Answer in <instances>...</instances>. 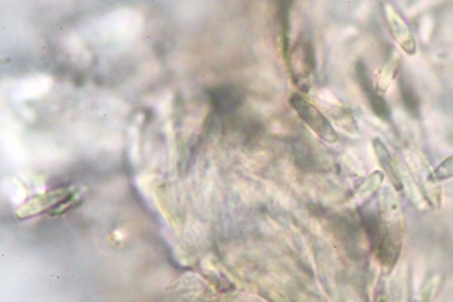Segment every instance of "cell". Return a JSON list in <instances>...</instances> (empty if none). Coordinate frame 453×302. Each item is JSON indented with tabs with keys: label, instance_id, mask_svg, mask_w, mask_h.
<instances>
[{
	"label": "cell",
	"instance_id": "cell-1",
	"mask_svg": "<svg viewBox=\"0 0 453 302\" xmlns=\"http://www.w3.org/2000/svg\"><path fill=\"white\" fill-rule=\"evenodd\" d=\"M77 193L71 189L52 190L31 199L21 209L17 211V214L19 219L29 218L45 212L61 214L74 205Z\"/></svg>",
	"mask_w": 453,
	"mask_h": 302
},
{
	"label": "cell",
	"instance_id": "cell-2",
	"mask_svg": "<svg viewBox=\"0 0 453 302\" xmlns=\"http://www.w3.org/2000/svg\"><path fill=\"white\" fill-rule=\"evenodd\" d=\"M289 104L300 118L321 139L329 143H335L338 140V134L326 117L303 96L294 94L289 99Z\"/></svg>",
	"mask_w": 453,
	"mask_h": 302
},
{
	"label": "cell",
	"instance_id": "cell-3",
	"mask_svg": "<svg viewBox=\"0 0 453 302\" xmlns=\"http://www.w3.org/2000/svg\"><path fill=\"white\" fill-rule=\"evenodd\" d=\"M292 74L295 83L302 87V89H308L311 78L315 69V57L314 48L311 41H300L294 49L292 55Z\"/></svg>",
	"mask_w": 453,
	"mask_h": 302
},
{
	"label": "cell",
	"instance_id": "cell-4",
	"mask_svg": "<svg viewBox=\"0 0 453 302\" xmlns=\"http://www.w3.org/2000/svg\"><path fill=\"white\" fill-rule=\"evenodd\" d=\"M209 98L216 113L229 116L241 107L246 94L238 85L227 84L210 91Z\"/></svg>",
	"mask_w": 453,
	"mask_h": 302
},
{
	"label": "cell",
	"instance_id": "cell-5",
	"mask_svg": "<svg viewBox=\"0 0 453 302\" xmlns=\"http://www.w3.org/2000/svg\"><path fill=\"white\" fill-rule=\"evenodd\" d=\"M356 75H358L359 86L362 93L372 107L373 113L382 120H387L390 117L387 103L379 95V91L373 87L372 79H371L367 67L364 63L359 62L356 66Z\"/></svg>",
	"mask_w": 453,
	"mask_h": 302
},
{
	"label": "cell",
	"instance_id": "cell-6",
	"mask_svg": "<svg viewBox=\"0 0 453 302\" xmlns=\"http://www.w3.org/2000/svg\"><path fill=\"white\" fill-rule=\"evenodd\" d=\"M385 14H387L389 28L397 44L401 46L406 54L414 55L416 53V42H415L414 35L412 34L410 28L406 25L405 20L390 5L385 7Z\"/></svg>",
	"mask_w": 453,
	"mask_h": 302
},
{
	"label": "cell",
	"instance_id": "cell-7",
	"mask_svg": "<svg viewBox=\"0 0 453 302\" xmlns=\"http://www.w3.org/2000/svg\"><path fill=\"white\" fill-rule=\"evenodd\" d=\"M279 21L281 26L283 51L286 57L289 53V31H290V20H289V8L290 2H279Z\"/></svg>",
	"mask_w": 453,
	"mask_h": 302
},
{
	"label": "cell",
	"instance_id": "cell-8",
	"mask_svg": "<svg viewBox=\"0 0 453 302\" xmlns=\"http://www.w3.org/2000/svg\"><path fill=\"white\" fill-rule=\"evenodd\" d=\"M399 66V57L396 55L382 69V74L380 76L378 82V91H387L391 82L393 81L394 76L396 75Z\"/></svg>",
	"mask_w": 453,
	"mask_h": 302
},
{
	"label": "cell",
	"instance_id": "cell-9",
	"mask_svg": "<svg viewBox=\"0 0 453 302\" xmlns=\"http://www.w3.org/2000/svg\"><path fill=\"white\" fill-rule=\"evenodd\" d=\"M440 283L439 276L432 278L423 287L422 292L420 293L419 297L415 302H432L440 288Z\"/></svg>",
	"mask_w": 453,
	"mask_h": 302
},
{
	"label": "cell",
	"instance_id": "cell-10",
	"mask_svg": "<svg viewBox=\"0 0 453 302\" xmlns=\"http://www.w3.org/2000/svg\"><path fill=\"white\" fill-rule=\"evenodd\" d=\"M434 177L438 180H444L453 177V155L449 157L448 159L441 163L437 169L435 170Z\"/></svg>",
	"mask_w": 453,
	"mask_h": 302
},
{
	"label": "cell",
	"instance_id": "cell-11",
	"mask_svg": "<svg viewBox=\"0 0 453 302\" xmlns=\"http://www.w3.org/2000/svg\"><path fill=\"white\" fill-rule=\"evenodd\" d=\"M391 302H407L405 288H403L402 284L397 283L393 290V298Z\"/></svg>",
	"mask_w": 453,
	"mask_h": 302
},
{
	"label": "cell",
	"instance_id": "cell-12",
	"mask_svg": "<svg viewBox=\"0 0 453 302\" xmlns=\"http://www.w3.org/2000/svg\"><path fill=\"white\" fill-rule=\"evenodd\" d=\"M378 302H387V301H385V299H381Z\"/></svg>",
	"mask_w": 453,
	"mask_h": 302
}]
</instances>
